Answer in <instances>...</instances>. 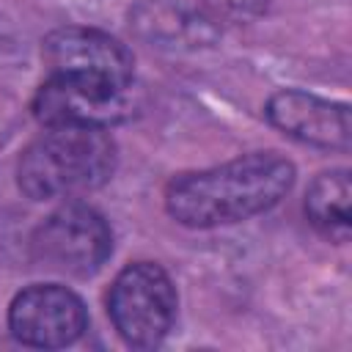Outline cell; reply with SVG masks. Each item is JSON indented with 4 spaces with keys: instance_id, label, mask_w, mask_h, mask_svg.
Segmentation results:
<instances>
[{
    "instance_id": "277c9868",
    "label": "cell",
    "mask_w": 352,
    "mask_h": 352,
    "mask_svg": "<svg viewBox=\"0 0 352 352\" xmlns=\"http://www.w3.org/2000/svg\"><path fill=\"white\" fill-rule=\"evenodd\" d=\"M113 250V231L107 220L85 206L66 204L55 209L33 234V256L41 267L85 278L94 275Z\"/></svg>"
},
{
    "instance_id": "5b68a950",
    "label": "cell",
    "mask_w": 352,
    "mask_h": 352,
    "mask_svg": "<svg viewBox=\"0 0 352 352\" xmlns=\"http://www.w3.org/2000/svg\"><path fill=\"white\" fill-rule=\"evenodd\" d=\"M135 107V88H113L60 74H50L33 96V116L41 126L110 129L113 124L132 118Z\"/></svg>"
},
{
    "instance_id": "9c48e42d",
    "label": "cell",
    "mask_w": 352,
    "mask_h": 352,
    "mask_svg": "<svg viewBox=\"0 0 352 352\" xmlns=\"http://www.w3.org/2000/svg\"><path fill=\"white\" fill-rule=\"evenodd\" d=\"M352 187L349 170H327L319 173L305 192V214L316 231L330 236L333 242H346L352 231Z\"/></svg>"
},
{
    "instance_id": "8fae6325",
    "label": "cell",
    "mask_w": 352,
    "mask_h": 352,
    "mask_svg": "<svg viewBox=\"0 0 352 352\" xmlns=\"http://www.w3.org/2000/svg\"><path fill=\"white\" fill-rule=\"evenodd\" d=\"M201 8L214 16V19H226V22H248L264 14L270 0H198Z\"/></svg>"
},
{
    "instance_id": "7a4b0ae2",
    "label": "cell",
    "mask_w": 352,
    "mask_h": 352,
    "mask_svg": "<svg viewBox=\"0 0 352 352\" xmlns=\"http://www.w3.org/2000/svg\"><path fill=\"white\" fill-rule=\"evenodd\" d=\"M116 170V143L96 126H44L19 157V187L33 201L80 198Z\"/></svg>"
},
{
    "instance_id": "8992f818",
    "label": "cell",
    "mask_w": 352,
    "mask_h": 352,
    "mask_svg": "<svg viewBox=\"0 0 352 352\" xmlns=\"http://www.w3.org/2000/svg\"><path fill=\"white\" fill-rule=\"evenodd\" d=\"M50 74L132 88V52L113 36L94 28H58L41 47Z\"/></svg>"
},
{
    "instance_id": "3957f363",
    "label": "cell",
    "mask_w": 352,
    "mask_h": 352,
    "mask_svg": "<svg viewBox=\"0 0 352 352\" xmlns=\"http://www.w3.org/2000/svg\"><path fill=\"white\" fill-rule=\"evenodd\" d=\"M107 314L129 346H157L176 319V289L168 272L151 261L124 267L110 286Z\"/></svg>"
},
{
    "instance_id": "52a82bcc",
    "label": "cell",
    "mask_w": 352,
    "mask_h": 352,
    "mask_svg": "<svg viewBox=\"0 0 352 352\" xmlns=\"http://www.w3.org/2000/svg\"><path fill=\"white\" fill-rule=\"evenodd\" d=\"M8 327L16 341L38 349L74 344L88 327L82 300L58 283H36L22 289L8 308Z\"/></svg>"
},
{
    "instance_id": "ba28073f",
    "label": "cell",
    "mask_w": 352,
    "mask_h": 352,
    "mask_svg": "<svg viewBox=\"0 0 352 352\" xmlns=\"http://www.w3.org/2000/svg\"><path fill=\"white\" fill-rule=\"evenodd\" d=\"M267 118L275 129L283 135L316 146V148H333L346 151L349 148V107L338 102H327L316 94L283 88L270 96L267 102Z\"/></svg>"
},
{
    "instance_id": "30bf717a",
    "label": "cell",
    "mask_w": 352,
    "mask_h": 352,
    "mask_svg": "<svg viewBox=\"0 0 352 352\" xmlns=\"http://www.w3.org/2000/svg\"><path fill=\"white\" fill-rule=\"evenodd\" d=\"M132 16L140 36L168 47H176V41L201 44L204 38H212V28L204 14H192L173 3H140Z\"/></svg>"
},
{
    "instance_id": "6da1fadb",
    "label": "cell",
    "mask_w": 352,
    "mask_h": 352,
    "mask_svg": "<svg viewBox=\"0 0 352 352\" xmlns=\"http://www.w3.org/2000/svg\"><path fill=\"white\" fill-rule=\"evenodd\" d=\"M294 184V165L275 151L176 176L165 190L168 214L187 228H214L272 209Z\"/></svg>"
}]
</instances>
